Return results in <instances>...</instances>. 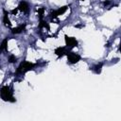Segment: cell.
Segmentation results:
<instances>
[{
    "label": "cell",
    "mask_w": 121,
    "mask_h": 121,
    "mask_svg": "<svg viewBox=\"0 0 121 121\" xmlns=\"http://www.w3.org/2000/svg\"><path fill=\"white\" fill-rule=\"evenodd\" d=\"M18 11H19V9H18V8H16V9H12V10L10 11V14H12V15H16Z\"/></svg>",
    "instance_id": "15"
},
{
    "label": "cell",
    "mask_w": 121,
    "mask_h": 121,
    "mask_svg": "<svg viewBox=\"0 0 121 121\" xmlns=\"http://www.w3.org/2000/svg\"><path fill=\"white\" fill-rule=\"evenodd\" d=\"M8 60H9V63H14V62H16V61H17V58L15 57V55L10 54V55L9 56V58H8Z\"/></svg>",
    "instance_id": "14"
},
{
    "label": "cell",
    "mask_w": 121,
    "mask_h": 121,
    "mask_svg": "<svg viewBox=\"0 0 121 121\" xmlns=\"http://www.w3.org/2000/svg\"><path fill=\"white\" fill-rule=\"evenodd\" d=\"M66 57H67V60L70 64H76L78 63L80 60H81V57L78 55V54H76L75 52L73 51H67L66 52Z\"/></svg>",
    "instance_id": "3"
},
{
    "label": "cell",
    "mask_w": 121,
    "mask_h": 121,
    "mask_svg": "<svg viewBox=\"0 0 121 121\" xmlns=\"http://www.w3.org/2000/svg\"><path fill=\"white\" fill-rule=\"evenodd\" d=\"M110 4H111V1H110V0H106V1H103V6H104V7H108Z\"/></svg>",
    "instance_id": "16"
},
{
    "label": "cell",
    "mask_w": 121,
    "mask_h": 121,
    "mask_svg": "<svg viewBox=\"0 0 121 121\" xmlns=\"http://www.w3.org/2000/svg\"><path fill=\"white\" fill-rule=\"evenodd\" d=\"M8 42H9V39L6 38L3 40V42L1 43L0 44V54L3 52V51H8Z\"/></svg>",
    "instance_id": "12"
},
{
    "label": "cell",
    "mask_w": 121,
    "mask_h": 121,
    "mask_svg": "<svg viewBox=\"0 0 121 121\" xmlns=\"http://www.w3.org/2000/svg\"><path fill=\"white\" fill-rule=\"evenodd\" d=\"M103 65H104V63H103V62H98V63L95 64V65H94L92 68H90V69H91V70H93L95 74H97V75H98V74H100V73H101Z\"/></svg>",
    "instance_id": "10"
},
{
    "label": "cell",
    "mask_w": 121,
    "mask_h": 121,
    "mask_svg": "<svg viewBox=\"0 0 121 121\" xmlns=\"http://www.w3.org/2000/svg\"><path fill=\"white\" fill-rule=\"evenodd\" d=\"M38 27H39V29L46 28L48 31L50 30V26H49V24H48L46 21H44L43 19H40V22H39V26H38Z\"/></svg>",
    "instance_id": "11"
},
{
    "label": "cell",
    "mask_w": 121,
    "mask_h": 121,
    "mask_svg": "<svg viewBox=\"0 0 121 121\" xmlns=\"http://www.w3.org/2000/svg\"><path fill=\"white\" fill-rule=\"evenodd\" d=\"M0 97L3 101H6V102H11V103L16 102V99L13 95V89L9 85H5L1 87Z\"/></svg>",
    "instance_id": "1"
},
{
    "label": "cell",
    "mask_w": 121,
    "mask_h": 121,
    "mask_svg": "<svg viewBox=\"0 0 121 121\" xmlns=\"http://www.w3.org/2000/svg\"><path fill=\"white\" fill-rule=\"evenodd\" d=\"M39 65L38 62L34 63V62H30V61H27V60H23L19 66L17 67L16 71H15V75L18 76V75H25L26 73L33 70L35 67H37Z\"/></svg>",
    "instance_id": "2"
},
{
    "label": "cell",
    "mask_w": 121,
    "mask_h": 121,
    "mask_svg": "<svg viewBox=\"0 0 121 121\" xmlns=\"http://www.w3.org/2000/svg\"><path fill=\"white\" fill-rule=\"evenodd\" d=\"M17 8H18V9L20 11H22L24 13H28V11H29V5H28V3L26 1H24V0H22L19 3Z\"/></svg>",
    "instance_id": "6"
},
{
    "label": "cell",
    "mask_w": 121,
    "mask_h": 121,
    "mask_svg": "<svg viewBox=\"0 0 121 121\" xmlns=\"http://www.w3.org/2000/svg\"><path fill=\"white\" fill-rule=\"evenodd\" d=\"M79 1H84V0H79Z\"/></svg>",
    "instance_id": "18"
},
{
    "label": "cell",
    "mask_w": 121,
    "mask_h": 121,
    "mask_svg": "<svg viewBox=\"0 0 121 121\" xmlns=\"http://www.w3.org/2000/svg\"><path fill=\"white\" fill-rule=\"evenodd\" d=\"M68 8H69V6H67V5H65V6H62V7H60V9H56V10H53V11H51L50 12V14H49V16H50V18L53 20V19H55V18H57V17H59L60 15H62L67 9H68Z\"/></svg>",
    "instance_id": "5"
},
{
    "label": "cell",
    "mask_w": 121,
    "mask_h": 121,
    "mask_svg": "<svg viewBox=\"0 0 121 121\" xmlns=\"http://www.w3.org/2000/svg\"><path fill=\"white\" fill-rule=\"evenodd\" d=\"M26 24L19 25V26H17L16 27L11 28V33H12V34H20L21 32H23V31L26 30Z\"/></svg>",
    "instance_id": "8"
},
{
    "label": "cell",
    "mask_w": 121,
    "mask_h": 121,
    "mask_svg": "<svg viewBox=\"0 0 121 121\" xmlns=\"http://www.w3.org/2000/svg\"><path fill=\"white\" fill-rule=\"evenodd\" d=\"M3 23H4V26L7 27L11 26V23H10V20L9 18V12L5 9H3Z\"/></svg>",
    "instance_id": "7"
},
{
    "label": "cell",
    "mask_w": 121,
    "mask_h": 121,
    "mask_svg": "<svg viewBox=\"0 0 121 121\" xmlns=\"http://www.w3.org/2000/svg\"><path fill=\"white\" fill-rule=\"evenodd\" d=\"M85 26V25H83V24H79V25H76L75 26V27H77V28H83Z\"/></svg>",
    "instance_id": "17"
},
{
    "label": "cell",
    "mask_w": 121,
    "mask_h": 121,
    "mask_svg": "<svg viewBox=\"0 0 121 121\" xmlns=\"http://www.w3.org/2000/svg\"><path fill=\"white\" fill-rule=\"evenodd\" d=\"M66 52H67V50H66V48L64 46H59V47L55 48V50H54V53L58 56V58L63 57L66 54Z\"/></svg>",
    "instance_id": "9"
},
{
    "label": "cell",
    "mask_w": 121,
    "mask_h": 121,
    "mask_svg": "<svg viewBox=\"0 0 121 121\" xmlns=\"http://www.w3.org/2000/svg\"><path fill=\"white\" fill-rule=\"evenodd\" d=\"M64 42H65L66 46L70 47V48H74V47L78 45V40L75 37H71V36H68V35H64Z\"/></svg>",
    "instance_id": "4"
},
{
    "label": "cell",
    "mask_w": 121,
    "mask_h": 121,
    "mask_svg": "<svg viewBox=\"0 0 121 121\" xmlns=\"http://www.w3.org/2000/svg\"><path fill=\"white\" fill-rule=\"evenodd\" d=\"M44 11H45V8H43V7L38 8V9H37V12H38V16H39V19H43Z\"/></svg>",
    "instance_id": "13"
}]
</instances>
